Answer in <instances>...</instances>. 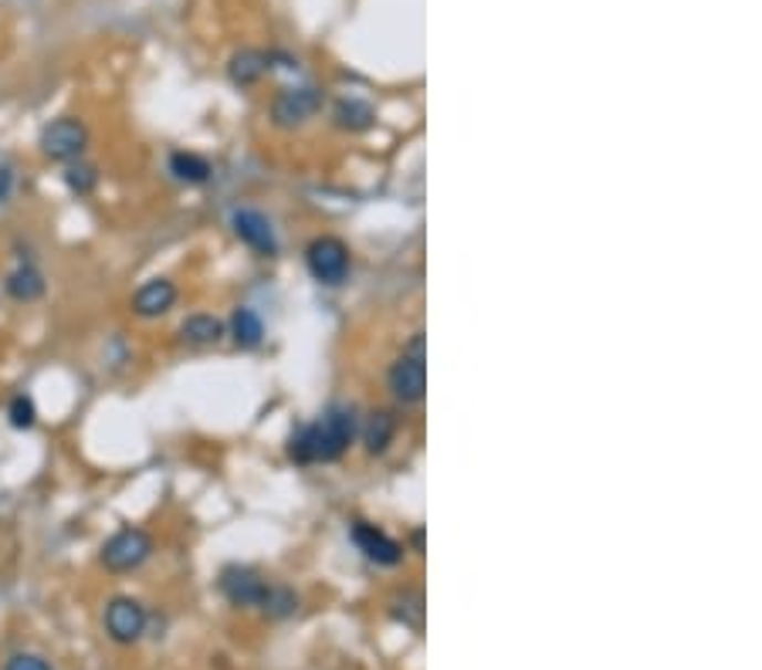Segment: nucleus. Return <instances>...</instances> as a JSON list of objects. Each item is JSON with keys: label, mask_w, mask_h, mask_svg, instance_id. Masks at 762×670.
I'll return each mask as SVG.
<instances>
[{"label": "nucleus", "mask_w": 762, "mask_h": 670, "mask_svg": "<svg viewBox=\"0 0 762 670\" xmlns=\"http://www.w3.org/2000/svg\"><path fill=\"white\" fill-rule=\"evenodd\" d=\"M305 264L319 285H343L353 268V258L340 238H315L305 248Z\"/></svg>", "instance_id": "nucleus-5"}, {"label": "nucleus", "mask_w": 762, "mask_h": 670, "mask_svg": "<svg viewBox=\"0 0 762 670\" xmlns=\"http://www.w3.org/2000/svg\"><path fill=\"white\" fill-rule=\"evenodd\" d=\"M373 105L369 102H359V98H343L336 105V123L349 133H359V129H369L373 126Z\"/></svg>", "instance_id": "nucleus-19"}, {"label": "nucleus", "mask_w": 762, "mask_h": 670, "mask_svg": "<svg viewBox=\"0 0 762 670\" xmlns=\"http://www.w3.org/2000/svg\"><path fill=\"white\" fill-rule=\"evenodd\" d=\"M295 609H299V596H295L289 586H275V583H271V589H268V599H264L261 613H268L271 620H285V617H292Z\"/></svg>", "instance_id": "nucleus-20"}, {"label": "nucleus", "mask_w": 762, "mask_h": 670, "mask_svg": "<svg viewBox=\"0 0 762 670\" xmlns=\"http://www.w3.org/2000/svg\"><path fill=\"white\" fill-rule=\"evenodd\" d=\"M231 228H234L238 241L248 244L254 254H261V258H275L279 254V234H275L271 220L261 210H254V207L234 210L231 213Z\"/></svg>", "instance_id": "nucleus-9"}, {"label": "nucleus", "mask_w": 762, "mask_h": 670, "mask_svg": "<svg viewBox=\"0 0 762 670\" xmlns=\"http://www.w3.org/2000/svg\"><path fill=\"white\" fill-rule=\"evenodd\" d=\"M359 433V417L353 407L336 404L319 420L299 427L289 440V458L295 464H333L340 461Z\"/></svg>", "instance_id": "nucleus-1"}, {"label": "nucleus", "mask_w": 762, "mask_h": 670, "mask_svg": "<svg viewBox=\"0 0 762 670\" xmlns=\"http://www.w3.org/2000/svg\"><path fill=\"white\" fill-rule=\"evenodd\" d=\"M225 335H228L225 322L217 318V315H203V312L190 315V318L180 325V343L190 346V349H210V346L221 343Z\"/></svg>", "instance_id": "nucleus-13"}, {"label": "nucleus", "mask_w": 762, "mask_h": 670, "mask_svg": "<svg viewBox=\"0 0 762 670\" xmlns=\"http://www.w3.org/2000/svg\"><path fill=\"white\" fill-rule=\"evenodd\" d=\"M88 126L82 123V119H75V116H59V119H51L44 129H41V136H38V146H41V153L51 159V163H75V159H82L85 156V149H88Z\"/></svg>", "instance_id": "nucleus-4"}, {"label": "nucleus", "mask_w": 762, "mask_h": 670, "mask_svg": "<svg viewBox=\"0 0 762 670\" xmlns=\"http://www.w3.org/2000/svg\"><path fill=\"white\" fill-rule=\"evenodd\" d=\"M8 423L14 430H21V433L38 427V404H34L31 394H14L11 397V404H8Z\"/></svg>", "instance_id": "nucleus-21"}, {"label": "nucleus", "mask_w": 762, "mask_h": 670, "mask_svg": "<svg viewBox=\"0 0 762 670\" xmlns=\"http://www.w3.org/2000/svg\"><path fill=\"white\" fill-rule=\"evenodd\" d=\"M62 184L72 197H92L98 190V166L85 163V159H75L65 166V174H62Z\"/></svg>", "instance_id": "nucleus-18"}, {"label": "nucleus", "mask_w": 762, "mask_h": 670, "mask_svg": "<svg viewBox=\"0 0 762 670\" xmlns=\"http://www.w3.org/2000/svg\"><path fill=\"white\" fill-rule=\"evenodd\" d=\"M268 72H271V54H264V51H258V48H244V51H238L234 59H231V65H228L231 82H234V85H241V88L258 85Z\"/></svg>", "instance_id": "nucleus-16"}, {"label": "nucleus", "mask_w": 762, "mask_h": 670, "mask_svg": "<svg viewBox=\"0 0 762 670\" xmlns=\"http://www.w3.org/2000/svg\"><path fill=\"white\" fill-rule=\"evenodd\" d=\"M105 634L108 640H116V643H136L143 640L146 634V624H149V613L139 599L133 596H116V599H108L105 606Z\"/></svg>", "instance_id": "nucleus-6"}, {"label": "nucleus", "mask_w": 762, "mask_h": 670, "mask_svg": "<svg viewBox=\"0 0 762 670\" xmlns=\"http://www.w3.org/2000/svg\"><path fill=\"white\" fill-rule=\"evenodd\" d=\"M11 193H14V166L0 163V207L11 203Z\"/></svg>", "instance_id": "nucleus-23"}, {"label": "nucleus", "mask_w": 762, "mask_h": 670, "mask_svg": "<svg viewBox=\"0 0 762 670\" xmlns=\"http://www.w3.org/2000/svg\"><path fill=\"white\" fill-rule=\"evenodd\" d=\"M359 437H363L366 454H387V447L397 437V417L390 410L366 413V420L359 423Z\"/></svg>", "instance_id": "nucleus-14"}, {"label": "nucleus", "mask_w": 762, "mask_h": 670, "mask_svg": "<svg viewBox=\"0 0 762 670\" xmlns=\"http://www.w3.org/2000/svg\"><path fill=\"white\" fill-rule=\"evenodd\" d=\"M319 108H322V88L295 85L275 95V102H271V119L282 129H295V126H305Z\"/></svg>", "instance_id": "nucleus-7"}, {"label": "nucleus", "mask_w": 762, "mask_h": 670, "mask_svg": "<svg viewBox=\"0 0 762 670\" xmlns=\"http://www.w3.org/2000/svg\"><path fill=\"white\" fill-rule=\"evenodd\" d=\"M177 299H180V292L170 278H149V282H143L133 295V315L159 318L177 305Z\"/></svg>", "instance_id": "nucleus-11"}, {"label": "nucleus", "mask_w": 762, "mask_h": 670, "mask_svg": "<svg viewBox=\"0 0 762 670\" xmlns=\"http://www.w3.org/2000/svg\"><path fill=\"white\" fill-rule=\"evenodd\" d=\"M167 174L184 184V187H203L210 177H213V166L200 156V153H187V149H177L170 153L167 159Z\"/></svg>", "instance_id": "nucleus-15"}, {"label": "nucleus", "mask_w": 762, "mask_h": 670, "mask_svg": "<svg viewBox=\"0 0 762 670\" xmlns=\"http://www.w3.org/2000/svg\"><path fill=\"white\" fill-rule=\"evenodd\" d=\"M48 292V282H44V274L38 264L31 261H21L8 278H4V295L11 302H21V305H31V302H41Z\"/></svg>", "instance_id": "nucleus-12"}, {"label": "nucleus", "mask_w": 762, "mask_h": 670, "mask_svg": "<svg viewBox=\"0 0 762 670\" xmlns=\"http://www.w3.org/2000/svg\"><path fill=\"white\" fill-rule=\"evenodd\" d=\"M390 383V394L400 404H420L427 394V343H424V332H417L414 339L404 346V353L397 356V363L387 373Z\"/></svg>", "instance_id": "nucleus-2"}, {"label": "nucleus", "mask_w": 762, "mask_h": 670, "mask_svg": "<svg viewBox=\"0 0 762 670\" xmlns=\"http://www.w3.org/2000/svg\"><path fill=\"white\" fill-rule=\"evenodd\" d=\"M4 670H51V663L38 653H14Z\"/></svg>", "instance_id": "nucleus-22"}, {"label": "nucleus", "mask_w": 762, "mask_h": 670, "mask_svg": "<svg viewBox=\"0 0 762 670\" xmlns=\"http://www.w3.org/2000/svg\"><path fill=\"white\" fill-rule=\"evenodd\" d=\"M149 555H153V535L139 525H126L116 535H108L102 542V552H98L102 566L116 576L136 573Z\"/></svg>", "instance_id": "nucleus-3"}, {"label": "nucleus", "mask_w": 762, "mask_h": 670, "mask_svg": "<svg viewBox=\"0 0 762 670\" xmlns=\"http://www.w3.org/2000/svg\"><path fill=\"white\" fill-rule=\"evenodd\" d=\"M349 535H353L356 548L369 558L373 566L394 569V566L404 563V545H400L394 535H387L384 528H376V525H369V522H353Z\"/></svg>", "instance_id": "nucleus-10"}, {"label": "nucleus", "mask_w": 762, "mask_h": 670, "mask_svg": "<svg viewBox=\"0 0 762 670\" xmlns=\"http://www.w3.org/2000/svg\"><path fill=\"white\" fill-rule=\"evenodd\" d=\"M217 589L225 593V599L231 606H258L261 609L264 599H268L271 583L258 569H251V566H228V569H221Z\"/></svg>", "instance_id": "nucleus-8"}, {"label": "nucleus", "mask_w": 762, "mask_h": 670, "mask_svg": "<svg viewBox=\"0 0 762 670\" xmlns=\"http://www.w3.org/2000/svg\"><path fill=\"white\" fill-rule=\"evenodd\" d=\"M228 335L234 339V346L254 349V346H261V339H264V322H261V315H258L254 308L241 305V308H234V315H231Z\"/></svg>", "instance_id": "nucleus-17"}]
</instances>
